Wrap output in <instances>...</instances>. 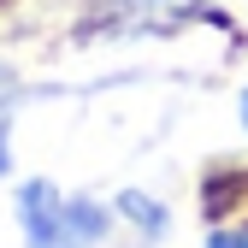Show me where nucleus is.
Segmentation results:
<instances>
[{
	"mask_svg": "<svg viewBox=\"0 0 248 248\" xmlns=\"http://www.w3.org/2000/svg\"><path fill=\"white\" fill-rule=\"evenodd\" d=\"M12 213H18L24 248H101L107 231H112V207L101 195L59 189L47 177L18 183L12 189Z\"/></svg>",
	"mask_w": 248,
	"mask_h": 248,
	"instance_id": "1",
	"label": "nucleus"
},
{
	"mask_svg": "<svg viewBox=\"0 0 248 248\" xmlns=\"http://www.w3.org/2000/svg\"><path fill=\"white\" fill-rule=\"evenodd\" d=\"M112 207H118V213H130V219H142V225H154V231H166V207H160V201H148V195H136V189H124Z\"/></svg>",
	"mask_w": 248,
	"mask_h": 248,
	"instance_id": "2",
	"label": "nucleus"
},
{
	"mask_svg": "<svg viewBox=\"0 0 248 248\" xmlns=\"http://www.w3.org/2000/svg\"><path fill=\"white\" fill-rule=\"evenodd\" d=\"M207 248H248V225H225V231H213Z\"/></svg>",
	"mask_w": 248,
	"mask_h": 248,
	"instance_id": "3",
	"label": "nucleus"
},
{
	"mask_svg": "<svg viewBox=\"0 0 248 248\" xmlns=\"http://www.w3.org/2000/svg\"><path fill=\"white\" fill-rule=\"evenodd\" d=\"M6 171H12V124L0 118V183H6Z\"/></svg>",
	"mask_w": 248,
	"mask_h": 248,
	"instance_id": "4",
	"label": "nucleus"
},
{
	"mask_svg": "<svg viewBox=\"0 0 248 248\" xmlns=\"http://www.w3.org/2000/svg\"><path fill=\"white\" fill-rule=\"evenodd\" d=\"M12 83H18V77H12L6 65H0V112H6V101H12Z\"/></svg>",
	"mask_w": 248,
	"mask_h": 248,
	"instance_id": "5",
	"label": "nucleus"
},
{
	"mask_svg": "<svg viewBox=\"0 0 248 248\" xmlns=\"http://www.w3.org/2000/svg\"><path fill=\"white\" fill-rule=\"evenodd\" d=\"M236 118H242V130H248V89H242V101H236Z\"/></svg>",
	"mask_w": 248,
	"mask_h": 248,
	"instance_id": "6",
	"label": "nucleus"
},
{
	"mask_svg": "<svg viewBox=\"0 0 248 248\" xmlns=\"http://www.w3.org/2000/svg\"><path fill=\"white\" fill-rule=\"evenodd\" d=\"M148 6H177V0H148Z\"/></svg>",
	"mask_w": 248,
	"mask_h": 248,
	"instance_id": "7",
	"label": "nucleus"
}]
</instances>
